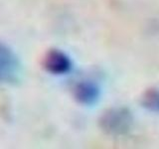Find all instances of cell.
<instances>
[{
    "label": "cell",
    "instance_id": "1",
    "mask_svg": "<svg viewBox=\"0 0 159 149\" xmlns=\"http://www.w3.org/2000/svg\"><path fill=\"white\" fill-rule=\"evenodd\" d=\"M133 114L125 106H112L106 109L98 119L102 131L111 137L125 136L133 127Z\"/></svg>",
    "mask_w": 159,
    "mask_h": 149
},
{
    "label": "cell",
    "instance_id": "2",
    "mask_svg": "<svg viewBox=\"0 0 159 149\" xmlns=\"http://www.w3.org/2000/svg\"><path fill=\"white\" fill-rule=\"evenodd\" d=\"M21 65L17 55L7 45L0 43V84H9L18 81Z\"/></svg>",
    "mask_w": 159,
    "mask_h": 149
},
{
    "label": "cell",
    "instance_id": "3",
    "mask_svg": "<svg viewBox=\"0 0 159 149\" xmlns=\"http://www.w3.org/2000/svg\"><path fill=\"white\" fill-rule=\"evenodd\" d=\"M43 67L54 76H64L72 71L73 62L68 54L59 49H52L45 54Z\"/></svg>",
    "mask_w": 159,
    "mask_h": 149
},
{
    "label": "cell",
    "instance_id": "4",
    "mask_svg": "<svg viewBox=\"0 0 159 149\" xmlns=\"http://www.w3.org/2000/svg\"><path fill=\"white\" fill-rule=\"evenodd\" d=\"M101 88L93 81L84 79L75 84L73 96L76 102L82 106H93L101 98Z\"/></svg>",
    "mask_w": 159,
    "mask_h": 149
},
{
    "label": "cell",
    "instance_id": "5",
    "mask_svg": "<svg viewBox=\"0 0 159 149\" xmlns=\"http://www.w3.org/2000/svg\"><path fill=\"white\" fill-rule=\"evenodd\" d=\"M140 104L148 111L159 113V88H149L145 89L140 97Z\"/></svg>",
    "mask_w": 159,
    "mask_h": 149
}]
</instances>
